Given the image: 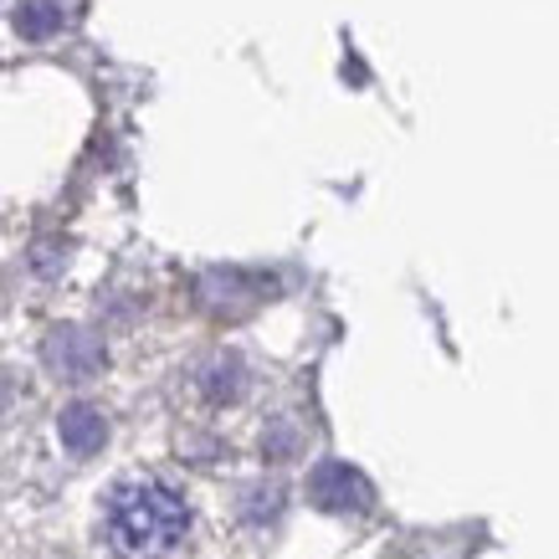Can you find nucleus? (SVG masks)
Masks as SVG:
<instances>
[{
    "mask_svg": "<svg viewBox=\"0 0 559 559\" xmlns=\"http://www.w3.org/2000/svg\"><path fill=\"white\" fill-rule=\"evenodd\" d=\"M201 385H205V395H211V401H237V395H241V365L231 355L211 359Z\"/></svg>",
    "mask_w": 559,
    "mask_h": 559,
    "instance_id": "obj_6",
    "label": "nucleus"
},
{
    "mask_svg": "<svg viewBox=\"0 0 559 559\" xmlns=\"http://www.w3.org/2000/svg\"><path fill=\"white\" fill-rule=\"evenodd\" d=\"M103 534L123 559H165L175 555L190 534V509L170 483L134 477L119 483L103 503Z\"/></svg>",
    "mask_w": 559,
    "mask_h": 559,
    "instance_id": "obj_1",
    "label": "nucleus"
},
{
    "mask_svg": "<svg viewBox=\"0 0 559 559\" xmlns=\"http://www.w3.org/2000/svg\"><path fill=\"white\" fill-rule=\"evenodd\" d=\"M57 437L68 447L72 457H93L103 441H108V421H103L98 406H87V401H72L62 416H57Z\"/></svg>",
    "mask_w": 559,
    "mask_h": 559,
    "instance_id": "obj_4",
    "label": "nucleus"
},
{
    "mask_svg": "<svg viewBox=\"0 0 559 559\" xmlns=\"http://www.w3.org/2000/svg\"><path fill=\"white\" fill-rule=\"evenodd\" d=\"M57 26H62V5H57V0H26L16 11V32L26 36V41H47Z\"/></svg>",
    "mask_w": 559,
    "mask_h": 559,
    "instance_id": "obj_5",
    "label": "nucleus"
},
{
    "mask_svg": "<svg viewBox=\"0 0 559 559\" xmlns=\"http://www.w3.org/2000/svg\"><path fill=\"white\" fill-rule=\"evenodd\" d=\"M308 498L329 513H365L374 503V488L349 462H319L313 477H308Z\"/></svg>",
    "mask_w": 559,
    "mask_h": 559,
    "instance_id": "obj_2",
    "label": "nucleus"
},
{
    "mask_svg": "<svg viewBox=\"0 0 559 559\" xmlns=\"http://www.w3.org/2000/svg\"><path fill=\"white\" fill-rule=\"evenodd\" d=\"M41 359H47V370L57 380H87V374L103 370V344L78 329V323H62V329H51L47 344H41Z\"/></svg>",
    "mask_w": 559,
    "mask_h": 559,
    "instance_id": "obj_3",
    "label": "nucleus"
}]
</instances>
